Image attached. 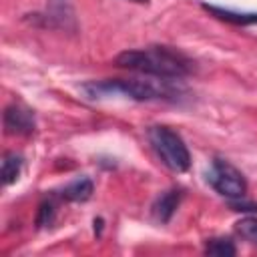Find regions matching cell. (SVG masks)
<instances>
[{
  "instance_id": "52a82bcc",
  "label": "cell",
  "mask_w": 257,
  "mask_h": 257,
  "mask_svg": "<svg viewBox=\"0 0 257 257\" xmlns=\"http://www.w3.org/2000/svg\"><path fill=\"white\" fill-rule=\"evenodd\" d=\"M203 8L207 12H211L213 16L231 22V24H241V26H249V24H257V12H235L229 8H219L213 4H203Z\"/></svg>"
},
{
  "instance_id": "8fae6325",
  "label": "cell",
  "mask_w": 257,
  "mask_h": 257,
  "mask_svg": "<svg viewBox=\"0 0 257 257\" xmlns=\"http://www.w3.org/2000/svg\"><path fill=\"white\" fill-rule=\"evenodd\" d=\"M235 231L241 239L257 245V217H243L235 223Z\"/></svg>"
},
{
  "instance_id": "277c9868",
  "label": "cell",
  "mask_w": 257,
  "mask_h": 257,
  "mask_svg": "<svg viewBox=\"0 0 257 257\" xmlns=\"http://www.w3.org/2000/svg\"><path fill=\"white\" fill-rule=\"evenodd\" d=\"M207 181L219 195L227 199H243L247 191V183L241 171L223 159H213L211 169L207 171Z\"/></svg>"
},
{
  "instance_id": "30bf717a",
  "label": "cell",
  "mask_w": 257,
  "mask_h": 257,
  "mask_svg": "<svg viewBox=\"0 0 257 257\" xmlns=\"http://www.w3.org/2000/svg\"><path fill=\"white\" fill-rule=\"evenodd\" d=\"M205 251L209 255H217V257H231L237 253L235 245L231 239H225V237H219V239H211L205 247Z\"/></svg>"
},
{
  "instance_id": "3957f363",
  "label": "cell",
  "mask_w": 257,
  "mask_h": 257,
  "mask_svg": "<svg viewBox=\"0 0 257 257\" xmlns=\"http://www.w3.org/2000/svg\"><path fill=\"white\" fill-rule=\"evenodd\" d=\"M149 141L163 165L175 173H183L191 167V155L185 145V141L169 126H151L149 128Z\"/></svg>"
},
{
  "instance_id": "6da1fadb",
  "label": "cell",
  "mask_w": 257,
  "mask_h": 257,
  "mask_svg": "<svg viewBox=\"0 0 257 257\" xmlns=\"http://www.w3.org/2000/svg\"><path fill=\"white\" fill-rule=\"evenodd\" d=\"M116 66L137 70L155 78L179 80L191 72V60L169 46H151L143 50H124L114 60Z\"/></svg>"
},
{
  "instance_id": "7a4b0ae2",
  "label": "cell",
  "mask_w": 257,
  "mask_h": 257,
  "mask_svg": "<svg viewBox=\"0 0 257 257\" xmlns=\"http://www.w3.org/2000/svg\"><path fill=\"white\" fill-rule=\"evenodd\" d=\"M84 92L90 98H100L108 94H122L133 100H177L179 98V88L171 84L169 78H159V80H141V78H131V80H102V82H88L82 86Z\"/></svg>"
},
{
  "instance_id": "4fadbf2b",
  "label": "cell",
  "mask_w": 257,
  "mask_h": 257,
  "mask_svg": "<svg viewBox=\"0 0 257 257\" xmlns=\"http://www.w3.org/2000/svg\"><path fill=\"white\" fill-rule=\"evenodd\" d=\"M231 207H233V211H249V213L257 211V205L255 203H245L241 199H231Z\"/></svg>"
},
{
  "instance_id": "7c38bea8",
  "label": "cell",
  "mask_w": 257,
  "mask_h": 257,
  "mask_svg": "<svg viewBox=\"0 0 257 257\" xmlns=\"http://www.w3.org/2000/svg\"><path fill=\"white\" fill-rule=\"evenodd\" d=\"M54 213H56V207H54L52 201H44V203H40V207H38V215H36V225H38V227H46V225H50L52 219H54Z\"/></svg>"
},
{
  "instance_id": "8992f818",
  "label": "cell",
  "mask_w": 257,
  "mask_h": 257,
  "mask_svg": "<svg viewBox=\"0 0 257 257\" xmlns=\"http://www.w3.org/2000/svg\"><path fill=\"white\" fill-rule=\"evenodd\" d=\"M181 197H183L181 189H169V191L161 193L157 197V201L153 203V215H155V219L159 223H169L171 217L175 215L179 203H181Z\"/></svg>"
},
{
  "instance_id": "5b68a950",
  "label": "cell",
  "mask_w": 257,
  "mask_h": 257,
  "mask_svg": "<svg viewBox=\"0 0 257 257\" xmlns=\"http://www.w3.org/2000/svg\"><path fill=\"white\" fill-rule=\"evenodd\" d=\"M34 114L22 104H10L4 110V128L8 135L28 137L34 133Z\"/></svg>"
},
{
  "instance_id": "9c48e42d",
  "label": "cell",
  "mask_w": 257,
  "mask_h": 257,
  "mask_svg": "<svg viewBox=\"0 0 257 257\" xmlns=\"http://www.w3.org/2000/svg\"><path fill=\"white\" fill-rule=\"evenodd\" d=\"M22 171V157L16 153H6L2 159V183L12 185Z\"/></svg>"
},
{
  "instance_id": "ba28073f",
  "label": "cell",
  "mask_w": 257,
  "mask_h": 257,
  "mask_svg": "<svg viewBox=\"0 0 257 257\" xmlns=\"http://www.w3.org/2000/svg\"><path fill=\"white\" fill-rule=\"evenodd\" d=\"M92 191H94L92 181L86 179V177H80V179L68 183V185L62 189L60 197H62L64 201H74V203H78V201H86V199H90Z\"/></svg>"
},
{
  "instance_id": "5bb4252c",
  "label": "cell",
  "mask_w": 257,
  "mask_h": 257,
  "mask_svg": "<svg viewBox=\"0 0 257 257\" xmlns=\"http://www.w3.org/2000/svg\"><path fill=\"white\" fill-rule=\"evenodd\" d=\"M131 2H139V4H147L149 0H131Z\"/></svg>"
}]
</instances>
